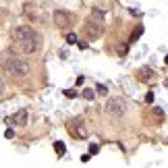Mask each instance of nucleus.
<instances>
[{"mask_svg": "<svg viewBox=\"0 0 168 168\" xmlns=\"http://www.w3.org/2000/svg\"><path fill=\"white\" fill-rule=\"evenodd\" d=\"M67 131L71 133V137H75V139H85L87 137V127H85V122L83 118H71L67 122Z\"/></svg>", "mask_w": 168, "mask_h": 168, "instance_id": "nucleus-3", "label": "nucleus"}, {"mask_svg": "<svg viewBox=\"0 0 168 168\" xmlns=\"http://www.w3.org/2000/svg\"><path fill=\"white\" fill-rule=\"evenodd\" d=\"M2 93H4V81L0 79V95H2Z\"/></svg>", "mask_w": 168, "mask_h": 168, "instance_id": "nucleus-20", "label": "nucleus"}, {"mask_svg": "<svg viewBox=\"0 0 168 168\" xmlns=\"http://www.w3.org/2000/svg\"><path fill=\"white\" fill-rule=\"evenodd\" d=\"M141 33H143V27H141V25H139V27L133 31V35H131V38H129V46H131V44H133V42H137L139 38H141Z\"/></svg>", "mask_w": 168, "mask_h": 168, "instance_id": "nucleus-9", "label": "nucleus"}, {"mask_svg": "<svg viewBox=\"0 0 168 168\" xmlns=\"http://www.w3.org/2000/svg\"><path fill=\"white\" fill-rule=\"evenodd\" d=\"M98 152H100V145L91 143V145H89V154H98Z\"/></svg>", "mask_w": 168, "mask_h": 168, "instance_id": "nucleus-15", "label": "nucleus"}, {"mask_svg": "<svg viewBox=\"0 0 168 168\" xmlns=\"http://www.w3.org/2000/svg\"><path fill=\"white\" fill-rule=\"evenodd\" d=\"M67 44H71V46L77 44V35H75V33H67Z\"/></svg>", "mask_w": 168, "mask_h": 168, "instance_id": "nucleus-13", "label": "nucleus"}, {"mask_svg": "<svg viewBox=\"0 0 168 168\" xmlns=\"http://www.w3.org/2000/svg\"><path fill=\"white\" fill-rule=\"evenodd\" d=\"M83 83H85V77L79 75V77H77V85H83Z\"/></svg>", "mask_w": 168, "mask_h": 168, "instance_id": "nucleus-18", "label": "nucleus"}, {"mask_svg": "<svg viewBox=\"0 0 168 168\" xmlns=\"http://www.w3.org/2000/svg\"><path fill=\"white\" fill-rule=\"evenodd\" d=\"M152 69H139V79L141 81H152Z\"/></svg>", "mask_w": 168, "mask_h": 168, "instance_id": "nucleus-8", "label": "nucleus"}, {"mask_svg": "<svg viewBox=\"0 0 168 168\" xmlns=\"http://www.w3.org/2000/svg\"><path fill=\"white\" fill-rule=\"evenodd\" d=\"M85 31H87V35H89V38H100L102 31H104V23L89 19V21H87V25H85Z\"/></svg>", "mask_w": 168, "mask_h": 168, "instance_id": "nucleus-6", "label": "nucleus"}, {"mask_svg": "<svg viewBox=\"0 0 168 168\" xmlns=\"http://www.w3.org/2000/svg\"><path fill=\"white\" fill-rule=\"evenodd\" d=\"M129 110V106H127V100L125 98H110L108 102H106V112L110 114V116H125Z\"/></svg>", "mask_w": 168, "mask_h": 168, "instance_id": "nucleus-2", "label": "nucleus"}, {"mask_svg": "<svg viewBox=\"0 0 168 168\" xmlns=\"http://www.w3.org/2000/svg\"><path fill=\"white\" fill-rule=\"evenodd\" d=\"M4 137H6V139H13V137H15V131H13V129H6V131H4Z\"/></svg>", "mask_w": 168, "mask_h": 168, "instance_id": "nucleus-14", "label": "nucleus"}, {"mask_svg": "<svg viewBox=\"0 0 168 168\" xmlns=\"http://www.w3.org/2000/svg\"><path fill=\"white\" fill-rule=\"evenodd\" d=\"M2 67H4V73L8 77H15V79H23V77L29 75V62L25 58H19V56L4 58Z\"/></svg>", "mask_w": 168, "mask_h": 168, "instance_id": "nucleus-1", "label": "nucleus"}, {"mask_svg": "<svg viewBox=\"0 0 168 168\" xmlns=\"http://www.w3.org/2000/svg\"><path fill=\"white\" fill-rule=\"evenodd\" d=\"M98 93H102V95H106V93H108V89H106V85H98Z\"/></svg>", "mask_w": 168, "mask_h": 168, "instance_id": "nucleus-16", "label": "nucleus"}, {"mask_svg": "<svg viewBox=\"0 0 168 168\" xmlns=\"http://www.w3.org/2000/svg\"><path fill=\"white\" fill-rule=\"evenodd\" d=\"M6 122H8V125H19V127H25V125H27V110L21 108V110L17 112L13 118H6Z\"/></svg>", "mask_w": 168, "mask_h": 168, "instance_id": "nucleus-7", "label": "nucleus"}, {"mask_svg": "<svg viewBox=\"0 0 168 168\" xmlns=\"http://www.w3.org/2000/svg\"><path fill=\"white\" fill-rule=\"evenodd\" d=\"M65 95H67V98H75L77 91H75V89H67V91H65Z\"/></svg>", "mask_w": 168, "mask_h": 168, "instance_id": "nucleus-17", "label": "nucleus"}, {"mask_svg": "<svg viewBox=\"0 0 168 168\" xmlns=\"http://www.w3.org/2000/svg\"><path fill=\"white\" fill-rule=\"evenodd\" d=\"M54 149H56V154H60V156H62V154L67 152V147H65L62 141H54Z\"/></svg>", "mask_w": 168, "mask_h": 168, "instance_id": "nucleus-12", "label": "nucleus"}, {"mask_svg": "<svg viewBox=\"0 0 168 168\" xmlns=\"http://www.w3.org/2000/svg\"><path fill=\"white\" fill-rule=\"evenodd\" d=\"M52 19H54V25L56 27H69L71 21H73V17H71L67 11H54V15H52Z\"/></svg>", "mask_w": 168, "mask_h": 168, "instance_id": "nucleus-5", "label": "nucleus"}, {"mask_svg": "<svg viewBox=\"0 0 168 168\" xmlns=\"http://www.w3.org/2000/svg\"><path fill=\"white\" fill-rule=\"evenodd\" d=\"M145 102H154V93H147L145 95Z\"/></svg>", "mask_w": 168, "mask_h": 168, "instance_id": "nucleus-19", "label": "nucleus"}, {"mask_svg": "<svg viewBox=\"0 0 168 168\" xmlns=\"http://www.w3.org/2000/svg\"><path fill=\"white\" fill-rule=\"evenodd\" d=\"M91 19H93V21L104 23V13L100 11V8H93V11H91Z\"/></svg>", "mask_w": 168, "mask_h": 168, "instance_id": "nucleus-10", "label": "nucleus"}, {"mask_svg": "<svg viewBox=\"0 0 168 168\" xmlns=\"http://www.w3.org/2000/svg\"><path fill=\"white\" fill-rule=\"evenodd\" d=\"M35 35H38V31H35L31 25H21V27L13 29L11 38H13V44H21V42H27V40L35 38Z\"/></svg>", "mask_w": 168, "mask_h": 168, "instance_id": "nucleus-4", "label": "nucleus"}, {"mask_svg": "<svg viewBox=\"0 0 168 168\" xmlns=\"http://www.w3.org/2000/svg\"><path fill=\"white\" fill-rule=\"evenodd\" d=\"M81 95H83V98H85L87 102H91V100L95 98V91H93V89H89V87H85V89L81 91Z\"/></svg>", "mask_w": 168, "mask_h": 168, "instance_id": "nucleus-11", "label": "nucleus"}]
</instances>
